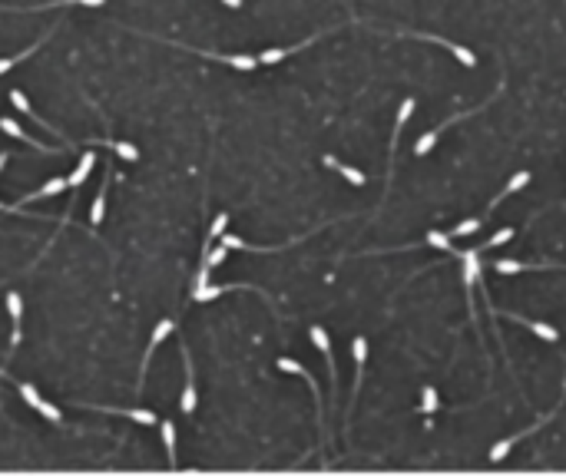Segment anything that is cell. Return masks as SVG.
<instances>
[{"instance_id":"1","label":"cell","mask_w":566,"mask_h":476,"mask_svg":"<svg viewBox=\"0 0 566 476\" xmlns=\"http://www.w3.org/2000/svg\"><path fill=\"white\" fill-rule=\"evenodd\" d=\"M563 397H566V381H563ZM563 397H560V403H563ZM560 403H556V407H553L550 414L536 416V420H533V423H530V427H527V430L513 433V437H504V440H497V443L490 446V463H500V460H504V457H506V453H510V450H513V446L520 443V440H527V437H530V433H533V430H540V427H543V423H550L553 416H556V410H560Z\"/></svg>"},{"instance_id":"2","label":"cell","mask_w":566,"mask_h":476,"mask_svg":"<svg viewBox=\"0 0 566 476\" xmlns=\"http://www.w3.org/2000/svg\"><path fill=\"white\" fill-rule=\"evenodd\" d=\"M480 245L477 248H467V252H454L463 265V295H467V304H470V318H474V288L480 284Z\"/></svg>"},{"instance_id":"3","label":"cell","mask_w":566,"mask_h":476,"mask_svg":"<svg viewBox=\"0 0 566 476\" xmlns=\"http://www.w3.org/2000/svg\"><path fill=\"white\" fill-rule=\"evenodd\" d=\"M500 89H504V86H500ZM500 89H497V93H493V96H490V100H487V103H493V100H497V96H500ZM487 103L474 106V109H467V113H457V116H450V119H447V122H441V126H437V129H427V133H424V136H421V139H417V146H414V156H417V159H421V156H427V152H431V149L437 146V139H441V133H444L447 126H454V122H461V119H467V116H474V113H480V109H484V106H487Z\"/></svg>"},{"instance_id":"4","label":"cell","mask_w":566,"mask_h":476,"mask_svg":"<svg viewBox=\"0 0 566 476\" xmlns=\"http://www.w3.org/2000/svg\"><path fill=\"white\" fill-rule=\"evenodd\" d=\"M411 37H417V40H427V44H437V46H444V50H450V53L461 60L467 70H474V66H477V53H474V50H467V46L454 44V40H447V37H434V33H411Z\"/></svg>"},{"instance_id":"5","label":"cell","mask_w":566,"mask_h":476,"mask_svg":"<svg viewBox=\"0 0 566 476\" xmlns=\"http://www.w3.org/2000/svg\"><path fill=\"white\" fill-rule=\"evenodd\" d=\"M308 334H312V344H315V347H318V351L325 354L328 377H331V387H335V384H338V371H335V354H331V341H328V331H325V327L315 324L312 331H308Z\"/></svg>"},{"instance_id":"6","label":"cell","mask_w":566,"mask_h":476,"mask_svg":"<svg viewBox=\"0 0 566 476\" xmlns=\"http://www.w3.org/2000/svg\"><path fill=\"white\" fill-rule=\"evenodd\" d=\"M510 321H517V324H523V327H530L536 338H543L547 344H560V331L553 324H547V321H533V318H523V314H506Z\"/></svg>"},{"instance_id":"7","label":"cell","mask_w":566,"mask_h":476,"mask_svg":"<svg viewBox=\"0 0 566 476\" xmlns=\"http://www.w3.org/2000/svg\"><path fill=\"white\" fill-rule=\"evenodd\" d=\"M182 364H186V387H182V401L179 407L186 410V414H193L195 410V381H193V357H189V347L182 344Z\"/></svg>"},{"instance_id":"8","label":"cell","mask_w":566,"mask_h":476,"mask_svg":"<svg viewBox=\"0 0 566 476\" xmlns=\"http://www.w3.org/2000/svg\"><path fill=\"white\" fill-rule=\"evenodd\" d=\"M351 357H355V397H351V403H355L357 390H361V377H364V364H368V341L364 338L351 341Z\"/></svg>"},{"instance_id":"9","label":"cell","mask_w":566,"mask_h":476,"mask_svg":"<svg viewBox=\"0 0 566 476\" xmlns=\"http://www.w3.org/2000/svg\"><path fill=\"white\" fill-rule=\"evenodd\" d=\"M523 185H530V172H527V169H523V172H517V176H513V178H510V182H506V185H504V189H500V192H497V199H490V205H487V215H493V208H497V205H500V202H504V199H506V195H513V192H520V189H523Z\"/></svg>"},{"instance_id":"10","label":"cell","mask_w":566,"mask_h":476,"mask_svg":"<svg viewBox=\"0 0 566 476\" xmlns=\"http://www.w3.org/2000/svg\"><path fill=\"white\" fill-rule=\"evenodd\" d=\"M173 327H176V324H173V318H163V321L156 324V331H152V341H149V347H146V357H143V374H146V367H149V354H152V351H156V347H159V344L173 334Z\"/></svg>"},{"instance_id":"11","label":"cell","mask_w":566,"mask_h":476,"mask_svg":"<svg viewBox=\"0 0 566 476\" xmlns=\"http://www.w3.org/2000/svg\"><path fill=\"white\" fill-rule=\"evenodd\" d=\"M0 129H3V133H7V136H14V139H20V143H27V146L40 149V152H53V149H50V146H44V143H37V139H30V136L24 133V129H20V126H17V122H14V119L0 116Z\"/></svg>"},{"instance_id":"12","label":"cell","mask_w":566,"mask_h":476,"mask_svg":"<svg viewBox=\"0 0 566 476\" xmlns=\"http://www.w3.org/2000/svg\"><path fill=\"white\" fill-rule=\"evenodd\" d=\"M318 37H312V40H305V44H298V46H275V50H265V53H258V63H265V66H272V63H278V60H285L288 53H298V50H305L308 44H315Z\"/></svg>"},{"instance_id":"13","label":"cell","mask_w":566,"mask_h":476,"mask_svg":"<svg viewBox=\"0 0 566 476\" xmlns=\"http://www.w3.org/2000/svg\"><path fill=\"white\" fill-rule=\"evenodd\" d=\"M7 308H10V321H14V334H10V344H20V318H24V301L17 291L7 295Z\"/></svg>"},{"instance_id":"14","label":"cell","mask_w":566,"mask_h":476,"mask_svg":"<svg viewBox=\"0 0 566 476\" xmlns=\"http://www.w3.org/2000/svg\"><path fill=\"white\" fill-rule=\"evenodd\" d=\"M325 165H328V169H338V172H342L351 185H364V182H368V178H364V172H357L355 165H344L342 159H335V156H325Z\"/></svg>"},{"instance_id":"15","label":"cell","mask_w":566,"mask_h":476,"mask_svg":"<svg viewBox=\"0 0 566 476\" xmlns=\"http://www.w3.org/2000/svg\"><path fill=\"white\" fill-rule=\"evenodd\" d=\"M195 53H202L209 60H222V63L236 66V70H255L258 66V57H225V53H206V50H195Z\"/></svg>"},{"instance_id":"16","label":"cell","mask_w":566,"mask_h":476,"mask_svg":"<svg viewBox=\"0 0 566 476\" xmlns=\"http://www.w3.org/2000/svg\"><path fill=\"white\" fill-rule=\"evenodd\" d=\"M93 165H96V156H93V152H87V156L80 159V165H76V172L67 178V185H70V189H80V185L87 182V176L93 172Z\"/></svg>"},{"instance_id":"17","label":"cell","mask_w":566,"mask_h":476,"mask_svg":"<svg viewBox=\"0 0 566 476\" xmlns=\"http://www.w3.org/2000/svg\"><path fill=\"white\" fill-rule=\"evenodd\" d=\"M63 189H70V185H67V178H57V176H53L50 182H44L37 192H30L24 202H37V199H46V195H60Z\"/></svg>"},{"instance_id":"18","label":"cell","mask_w":566,"mask_h":476,"mask_svg":"<svg viewBox=\"0 0 566 476\" xmlns=\"http://www.w3.org/2000/svg\"><path fill=\"white\" fill-rule=\"evenodd\" d=\"M46 37H50V33H44V37H40V40H37V44H33V46H27V50H24V53H14V57L0 60V76L7 73V70H10V66H17V63H20V60H27L30 53H37V50H40V46L46 44Z\"/></svg>"},{"instance_id":"19","label":"cell","mask_w":566,"mask_h":476,"mask_svg":"<svg viewBox=\"0 0 566 476\" xmlns=\"http://www.w3.org/2000/svg\"><path fill=\"white\" fill-rule=\"evenodd\" d=\"M159 430H163V443H166V453H169V466H176V427L169 420H163Z\"/></svg>"},{"instance_id":"20","label":"cell","mask_w":566,"mask_h":476,"mask_svg":"<svg viewBox=\"0 0 566 476\" xmlns=\"http://www.w3.org/2000/svg\"><path fill=\"white\" fill-rule=\"evenodd\" d=\"M487 219H490V215H487V212H484V215H477V219H467V222L454 225V232H450V238H463V235H474V232H477V228H480V225H484V222H487Z\"/></svg>"},{"instance_id":"21","label":"cell","mask_w":566,"mask_h":476,"mask_svg":"<svg viewBox=\"0 0 566 476\" xmlns=\"http://www.w3.org/2000/svg\"><path fill=\"white\" fill-rule=\"evenodd\" d=\"M103 208H106V176H103V185H100L96 199H93V212H89V222H93V225L103 222Z\"/></svg>"},{"instance_id":"22","label":"cell","mask_w":566,"mask_h":476,"mask_svg":"<svg viewBox=\"0 0 566 476\" xmlns=\"http://www.w3.org/2000/svg\"><path fill=\"white\" fill-rule=\"evenodd\" d=\"M109 146L116 149L119 159H130V163H136V159H139V149H136L133 143H123V139H109Z\"/></svg>"},{"instance_id":"23","label":"cell","mask_w":566,"mask_h":476,"mask_svg":"<svg viewBox=\"0 0 566 476\" xmlns=\"http://www.w3.org/2000/svg\"><path fill=\"white\" fill-rule=\"evenodd\" d=\"M427 245H434V248H444V252H450V255L457 252V248H454V241H450V235L437 232V228H431V232H427Z\"/></svg>"},{"instance_id":"24","label":"cell","mask_w":566,"mask_h":476,"mask_svg":"<svg viewBox=\"0 0 566 476\" xmlns=\"http://www.w3.org/2000/svg\"><path fill=\"white\" fill-rule=\"evenodd\" d=\"M119 414H123V416H130L133 423H143V427H156V423H159L152 410H119Z\"/></svg>"},{"instance_id":"25","label":"cell","mask_w":566,"mask_h":476,"mask_svg":"<svg viewBox=\"0 0 566 476\" xmlns=\"http://www.w3.org/2000/svg\"><path fill=\"white\" fill-rule=\"evenodd\" d=\"M513 235H517V228H513V225H506V228H500V232H497L493 238H487L480 248H500V245H506V241H510Z\"/></svg>"},{"instance_id":"26","label":"cell","mask_w":566,"mask_h":476,"mask_svg":"<svg viewBox=\"0 0 566 476\" xmlns=\"http://www.w3.org/2000/svg\"><path fill=\"white\" fill-rule=\"evenodd\" d=\"M493 268H497L500 275H520V271H530L533 265H523V262H513V258H500Z\"/></svg>"},{"instance_id":"27","label":"cell","mask_w":566,"mask_h":476,"mask_svg":"<svg viewBox=\"0 0 566 476\" xmlns=\"http://www.w3.org/2000/svg\"><path fill=\"white\" fill-rule=\"evenodd\" d=\"M421 397H424V401H421V414H434V410L441 407V401H437V390H434V387H424V390H421Z\"/></svg>"},{"instance_id":"28","label":"cell","mask_w":566,"mask_h":476,"mask_svg":"<svg viewBox=\"0 0 566 476\" xmlns=\"http://www.w3.org/2000/svg\"><path fill=\"white\" fill-rule=\"evenodd\" d=\"M225 225H229V215H225V212H222V215H219V219H215V222H212V228H209V241H206V252H209V248H212V241H215V238H222Z\"/></svg>"},{"instance_id":"29","label":"cell","mask_w":566,"mask_h":476,"mask_svg":"<svg viewBox=\"0 0 566 476\" xmlns=\"http://www.w3.org/2000/svg\"><path fill=\"white\" fill-rule=\"evenodd\" d=\"M222 291H229V288H215V284H202V288H195L193 298L195 301H212V298H219Z\"/></svg>"},{"instance_id":"30","label":"cell","mask_w":566,"mask_h":476,"mask_svg":"<svg viewBox=\"0 0 566 476\" xmlns=\"http://www.w3.org/2000/svg\"><path fill=\"white\" fill-rule=\"evenodd\" d=\"M67 3H83V7H103L106 0H53V3H40L33 10H44V7H67Z\"/></svg>"},{"instance_id":"31","label":"cell","mask_w":566,"mask_h":476,"mask_svg":"<svg viewBox=\"0 0 566 476\" xmlns=\"http://www.w3.org/2000/svg\"><path fill=\"white\" fill-rule=\"evenodd\" d=\"M20 397H24L33 410H37V407H40V401H44V397L37 394V387H33V384H20Z\"/></svg>"},{"instance_id":"32","label":"cell","mask_w":566,"mask_h":476,"mask_svg":"<svg viewBox=\"0 0 566 476\" xmlns=\"http://www.w3.org/2000/svg\"><path fill=\"white\" fill-rule=\"evenodd\" d=\"M10 103H14L17 109H20V113H27V116H33V106L27 103V96H24L20 89H10Z\"/></svg>"},{"instance_id":"33","label":"cell","mask_w":566,"mask_h":476,"mask_svg":"<svg viewBox=\"0 0 566 476\" xmlns=\"http://www.w3.org/2000/svg\"><path fill=\"white\" fill-rule=\"evenodd\" d=\"M37 410H40V414H44L46 420H50V423H60V410H57V407H53V403L40 401V407H37Z\"/></svg>"},{"instance_id":"34","label":"cell","mask_w":566,"mask_h":476,"mask_svg":"<svg viewBox=\"0 0 566 476\" xmlns=\"http://www.w3.org/2000/svg\"><path fill=\"white\" fill-rule=\"evenodd\" d=\"M222 245H225V248H238V252L245 248V241H242V238H238V235H225V232H222Z\"/></svg>"},{"instance_id":"35","label":"cell","mask_w":566,"mask_h":476,"mask_svg":"<svg viewBox=\"0 0 566 476\" xmlns=\"http://www.w3.org/2000/svg\"><path fill=\"white\" fill-rule=\"evenodd\" d=\"M222 3H225V7H232V10H238V7H242V0H222Z\"/></svg>"},{"instance_id":"36","label":"cell","mask_w":566,"mask_h":476,"mask_svg":"<svg viewBox=\"0 0 566 476\" xmlns=\"http://www.w3.org/2000/svg\"><path fill=\"white\" fill-rule=\"evenodd\" d=\"M7 159H10V152H0V172H3V165H7Z\"/></svg>"},{"instance_id":"37","label":"cell","mask_w":566,"mask_h":476,"mask_svg":"<svg viewBox=\"0 0 566 476\" xmlns=\"http://www.w3.org/2000/svg\"><path fill=\"white\" fill-rule=\"evenodd\" d=\"M0 212H7V205H0Z\"/></svg>"}]
</instances>
